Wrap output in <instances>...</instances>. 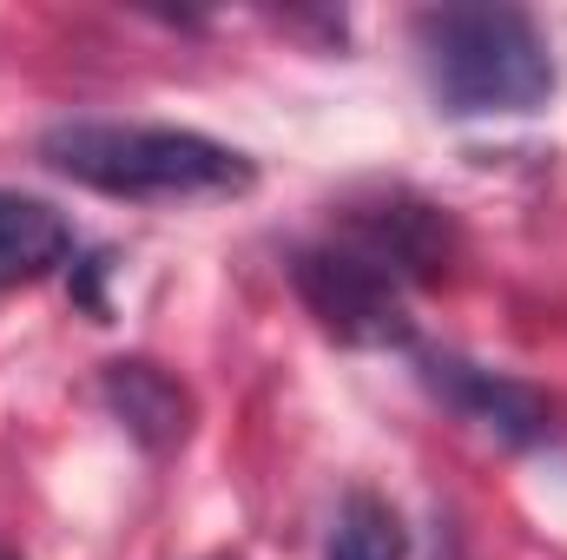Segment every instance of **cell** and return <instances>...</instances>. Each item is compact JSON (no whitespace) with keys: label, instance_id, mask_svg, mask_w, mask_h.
<instances>
[{"label":"cell","instance_id":"6da1fadb","mask_svg":"<svg viewBox=\"0 0 567 560\" xmlns=\"http://www.w3.org/2000/svg\"><path fill=\"white\" fill-rule=\"evenodd\" d=\"M40 158L133 205H198V198H245L258 165L231 145L185 133V126H120V120H66L40 133Z\"/></svg>","mask_w":567,"mask_h":560},{"label":"cell","instance_id":"8992f818","mask_svg":"<svg viewBox=\"0 0 567 560\" xmlns=\"http://www.w3.org/2000/svg\"><path fill=\"white\" fill-rule=\"evenodd\" d=\"M73 258V225L27 191H0V290L33 283Z\"/></svg>","mask_w":567,"mask_h":560},{"label":"cell","instance_id":"7a4b0ae2","mask_svg":"<svg viewBox=\"0 0 567 560\" xmlns=\"http://www.w3.org/2000/svg\"><path fill=\"white\" fill-rule=\"evenodd\" d=\"M416 46L435 106L455 120L535 113L561 80L542 20L522 7H429L416 13Z\"/></svg>","mask_w":567,"mask_h":560},{"label":"cell","instance_id":"52a82bcc","mask_svg":"<svg viewBox=\"0 0 567 560\" xmlns=\"http://www.w3.org/2000/svg\"><path fill=\"white\" fill-rule=\"evenodd\" d=\"M410 554V535H403V515L383 501V495H350L330 521V541L323 560H403Z\"/></svg>","mask_w":567,"mask_h":560},{"label":"cell","instance_id":"277c9868","mask_svg":"<svg viewBox=\"0 0 567 560\" xmlns=\"http://www.w3.org/2000/svg\"><path fill=\"white\" fill-rule=\"evenodd\" d=\"M423 383L455 409V416H468L475 428H488L495 442H508V448H528V442H542L548 435V396L542 390H528V383H515V376H502V370H482V363H462V356H423Z\"/></svg>","mask_w":567,"mask_h":560},{"label":"cell","instance_id":"3957f363","mask_svg":"<svg viewBox=\"0 0 567 560\" xmlns=\"http://www.w3.org/2000/svg\"><path fill=\"white\" fill-rule=\"evenodd\" d=\"M290 283H297V297L310 303V317H317L337 343H357V350H390V343H410L403 283L390 278L370 251H357L350 238L297 251Z\"/></svg>","mask_w":567,"mask_h":560},{"label":"cell","instance_id":"ba28073f","mask_svg":"<svg viewBox=\"0 0 567 560\" xmlns=\"http://www.w3.org/2000/svg\"><path fill=\"white\" fill-rule=\"evenodd\" d=\"M0 560H13V554H0Z\"/></svg>","mask_w":567,"mask_h":560},{"label":"cell","instance_id":"5b68a950","mask_svg":"<svg viewBox=\"0 0 567 560\" xmlns=\"http://www.w3.org/2000/svg\"><path fill=\"white\" fill-rule=\"evenodd\" d=\"M100 396H106V409L120 416V428L152 448V455H165V448H178L185 435H192V396L158 370V363H145V356H120V363H106L100 370Z\"/></svg>","mask_w":567,"mask_h":560}]
</instances>
